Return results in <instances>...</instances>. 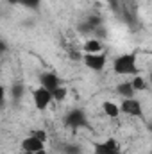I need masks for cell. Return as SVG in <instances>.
Masks as SVG:
<instances>
[{"instance_id": "1", "label": "cell", "mask_w": 152, "mask_h": 154, "mask_svg": "<svg viewBox=\"0 0 152 154\" xmlns=\"http://www.w3.org/2000/svg\"><path fill=\"white\" fill-rule=\"evenodd\" d=\"M113 72L116 75H136L138 70V54L136 52H123L113 61Z\"/></svg>"}, {"instance_id": "2", "label": "cell", "mask_w": 152, "mask_h": 154, "mask_svg": "<svg viewBox=\"0 0 152 154\" xmlns=\"http://www.w3.org/2000/svg\"><path fill=\"white\" fill-rule=\"evenodd\" d=\"M120 108V113L123 115H129V116H138L141 118L143 116V109H141V102L134 97L131 99H122V104H118Z\"/></svg>"}, {"instance_id": "3", "label": "cell", "mask_w": 152, "mask_h": 154, "mask_svg": "<svg viewBox=\"0 0 152 154\" xmlns=\"http://www.w3.org/2000/svg\"><path fill=\"white\" fill-rule=\"evenodd\" d=\"M82 63L86 65V68L93 70V72H100L106 68V63H108V57L104 52L100 54H84L82 56Z\"/></svg>"}, {"instance_id": "4", "label": "cell", "mask_w": 152, "mask_h": 154, "mask_svg": "<svg viewBox=\"0 0 152 154\" xmlns=\"http://www.w3.org/2000/svg\"><path fill=\"white\" fill-rule=\"evenodd\" d=\"M93 152L95 154H122V147L114 138H106L104 142H95L93 143Z\"/></svg>"}, {"instance_id": "5", "label": "cell", "mask_w": 152, "mask_h": 154, "mask_svg": "<svg viewBox=\"0 0 152 154\" xmlns=\"http://www.w3.org/2000/svg\"><path fill=\"white\" fill-rule=\"evenodd\" d=\"M32 102L38 111H45L52 102V93L47 91L43 86H38L36 90H32Z\"/></svg>"}, {"instance_id": "6", "label": "cell", "mask_w": 152, "mask_h": 154, "mask_svg": "<svg viewBox=\"0 0 152 154\" xmlns=\"http://www.w3.org/2000/svg\"><path fill=\"white\" fill-rule=\"evenodd\" d=\"M65 125L72 127V129H79L82 125H86V113L81 108H74L65 115Z\"/></svg>"}, {"instance_id": "7", "label": "cell", "mask_w": 152, "mask_h": 154, "mask_svg": "<svg viewBox=\"0 0 152 154\" xmlns=\"http://www.w3.org/2000/svg\"><path fill=\"white\" fill-rule=\"evenodd\" d=\"M41 149H45V142L34 138L32 134H29L27 138L22 140V151H23V152L34 154V152H38V151H41Z\"/></svg>"}, {"instance_id": "8", "label": "cell", "mask_w": 152, "mask_h": 154, "mask_svg": "<svg viewBox=\"0 0 152 154\" xmlns=\"http://www.w3.org/2000/svg\"><path fill=\"white\" fill-rule=\"evenodd\" d=\"M39 81H41L39 86H43V88H45L47 91H50V93L61 84V79L57 77V74H54V72H45V74H41Z\"/></svg>"}, {"instance_id": "9", "label": "cell", "mask_w": 152, "mask_h": 154, "mask_svg": "<svg viewBox=\"0 0 152 154\" xmlns=\"http://www.w3.org/2000/svg\"><path fill=\"white\" fill-rule=\"evenodd\" d=\"M104 50V45L102 41L97 38H91V39H86L84 45H82V52L84 54H100Z\"/></svg>"}, {"instance_id": "10", "label": "cell", "mask_w": 152, "mask_h": 154, "mask_svg": "<svg viewBox=\"0 0 152 154\" xmlns=\"http://www.w3.org/2000/svg\"><path fill=\"white\" fill-rule=\"evenodd\" d=\"M116 91H118V95H122V99H131V97H134V90H132V86H131V82L129 81H123V82H120L118 86H116Z\"/></svg>"}, {"instance_id": "11", "label": "cell", "mask_w": 152, "mask_h": 154, "mask_svg": "<svg viewBox=\"0 0 152 154\" xmlns=\"http://www.w3.org/2000/svg\"><path fill=\"white\" fill-rule=\"evenodd\" d=\"M102 111L109 118H116V116L120 115V108H118V104H114L113 100H106L102 104Z\"/></svg>"}, {"instance_id": "12", "label": "cell", "mask_w": 152, "mask_h": 154, "mask_svg": "<svg viewBox=\"0 0 152 154\" xmlns=\"http://www.w3.org/2000/svg\"><path fill=\"white\" fill-rule=\"evenodd\" d=\"M23 95H25V84H23V82H14L13 88H11V97H13V100L18 102L20 99H23Z\"/></svg>"}, {"instance_id": "13", "label": "cell", "mask_w": 152, "mask_h": 154, "mask_svg": "<svg viewBox=\"0 0 152 154\" xmlns=\"http://www.w3.org/2000/svg\"><path fill=\"white\" fill-rule=\"evenodd\" d=\"M66 95H68V88L63 86V84H59V86L52 91V100H56V102H63V100L66 99Z\"/></svg>"}, {"instance_id": "14", "label": "cell", "mask_w": 152, "mask_h": 154, "mask_svg": "<svg viewBox=\"0 0 152 154\" xmlns=\"http://www.w3.org/2000/svg\"><path fill=\"white\" fill-rule=\"evenodd\" d=\"M129 82H131V86H132L134 91H143V90H147V82H145V79L140 75V74H136V75L132 77V81H129Z\"/></svg>"}, {"instance_id": "15", "label": "cell", "mask_w": 152, "mask_h": 154, "mask_svg": "<svg viewBox=\"0 0 152 154\" xmlns=\"http://www.w3.org/2000/svg\"><path fill=\"white\" fill-rule=\"evenodd\" d=\"M39 2H41V0H18V4H20V5L29 7V9H36V7L39 5Z\"/></svg>"}, {"instance_id": "16", "label": "cell", "mask_w": 152, "mask_h": 154, "mask_svg": "<svg viewBox=\"0 0 152 154\" xmlns=\"http://www.w3.org/2000/svg\"><path fill=\"white\" fill-rule=\"evenodd\" d=\"M31 134L41 142H47V131H43V129H34V131H31Z\"/></svg>"}, {"instance_id": "17", "label": "cell", "mask_w": 152, "mask_h": 154, "mask_svg": "<svg viewBox=\"0 0 152 154\" xmlns=\"http://www.w3.org/2000/svg\"><path fill=\"white\" fill-rule=\"evenodd\" d=\"M65 154H81V149L77 145H65Z\"/></svg>"}, {"instance_id": "18", "label": "cell", "mask_w": 152, "mask_h": 154, "mask_svg": "<svg viewBox=\"0 0 152 154\" xmlns=\"http://www.w3.org/2000/svg\"><path fill=\"white\" fill-rule=\"evenodd\" d=\"M4 100H5V88H4V84L0 82V106L4 104Z\"/></svg>"}, {"instance_id": "19", "label": "cell", "mask_w": 152, "mask_h": 154, "mask_svg": "<svg viewBox=\"0 0 152 154\" xmlns=\"http://www.w3.org/2000/svg\"><path fill=\"white\" fill-rule=\"evenodd\" d=\"M4 52H5V43L0 39V54H4Z\"/></svg>"}, {"instance_id": "20", "label": "cell", "mask_w": 152, "mask_h": 154, "mask_svg": "<svg viewBox=\"0 0 152 154\" xmlns=\"http://www.w3.org/2000/svg\"><path fill=\"white\" fill-rule=\"evenodd\" d=\"M34 154H47V151H45V149H41V151H38V152H34Z\"/></svg>"}, {"instance_id": "21", "label": "cell", "mask_w": 152, "mask_h": 154, "mask_svg": "<svg viewBox=\"0 0 152 154\" xmlns=\"http://www.w3.org/2000/svg\"><path fill=\"white\" fill-rule=\"evenodd\" d=\"M7 2H9V4H14V5L18 4V0H7Z\"/></svg>"}]
</instances>
